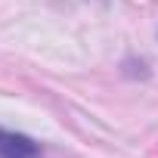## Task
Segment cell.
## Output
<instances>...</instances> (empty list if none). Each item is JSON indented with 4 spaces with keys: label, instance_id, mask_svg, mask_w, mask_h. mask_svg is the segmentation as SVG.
Instances as JSON below:
<instances>
[{
    "label": "cell",
    "instance_id": "6da1fadb",
    "mask_svg": "<svg viewBox=\"0 0 158 158\" xmlns=\"http://www.w3.org/2000/svg\"><path fill=\"white\" fill-rule=\"evenodd\" d=\"M0 158H40V146L25 133L0 127Z\"/></svg>",
    "mask_w": 158,
    "mask_h": 158
}]
</instances>
